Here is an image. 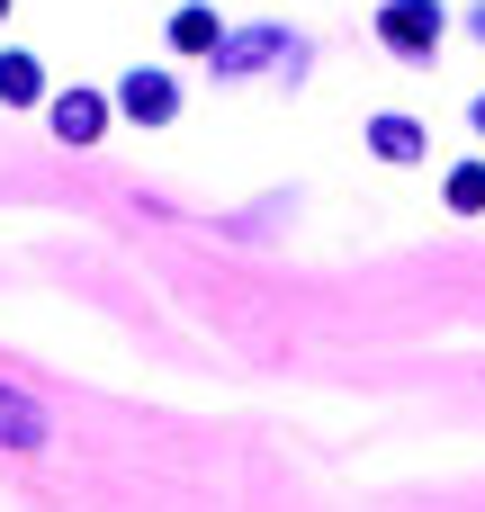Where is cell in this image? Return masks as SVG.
<instances>
[{
	"label": "cell",
	"mask_w": 485,
	"mask_h": 512,
	"mask_svg": "<svg viewBox=\"0 0 485 512\" xmlns=\"http://www.w3.org/2000/svg\"><path fill=\"white\" fill-rule=\"evenodd\" d=\"M252 63H306V45H297V36H279V27L216 36V72H225V81H234V72H252Z\"/></svg>",
	"instance_id": "cell-1"
},
{
	"label": "cell",
	"mask_w": 485,
	"mask_h": 512,
	"mask_svg": "<svg viewBox=\"0 0 485 512\" xmlns=\"http://www.w3.org/2000/svg\"><path fill=\"white\" fill-rule=\"evenodd\" d=\"M450 207H459V216L485 207V162H459V171H450Z\"/></svg>",
	"instance_id": "cell-9"
},
{
	"label": "cell",
	"mask_w": 485,
	"mask_h": 512,
	"mask_svg": "<svg viewBox=\"0 0 485 512\" xmlns=\"http://www.w3.org/2000/svg\"><path fill=\"white\" fill-rule=\"evenodd\" d=\"M0 99H9V108H36V99H45V63H36V54H0Z\"/></svg>",
	"instance_id": "cell-7"
},
{
	"label": "cell",
	"mask_w": 485,
	"mask_h": 512,
	"mask_svg": "<svg viewBox=\"0 0 485 512\" xmlns=\"http://www.w3.org/2000/svg\"><path fill=\"white\" fill-rule=\"evenodd\" d=\"M0 18H9V0H0Z\"/></svg>",
	"instance_id": "cell-11"
},
{
	"label": "cell",
	"mask_w": 485,
	"mask_h": 512,
	"mask_svg": "<svg viewBox=\"0 0 485 512\" xmlns=\"http://www.w3.org/2000/svg\"><path fill=\"white\" fill-rule=\"evenodd\" d=\"M477 135H485V99H477Z\"/></svg>",
	"instance_id": "cell-10"
},
{
	"label": "cell",
	"mask_w": 485,
	"mask_h": 512,
	"mask_svg": "<svg viewBox=\"0 0 485 512\" xmlns=\"http://www.w3.org/2000/svg\"><path fill=\"white\" fill-rule=\"evenodd\" d=\"M378 36H387L396 54H432V45H441V0H387V9H378Z\"/></svg>",
	"instance_id": "cell-4"
},
{
	"label": "cell",
	"mask_w": 485,
	"mask_h": 512,
	"mask_svg": "<svg viewBox=\"0 0 485 512\" xmlns=\"http://www.w3.org/2000/svg\"><path fill=\"white\" fill-rule=\"evenodd\" d=\"M45 405L36 396H18V387H0V450H45Z\"/></svg>",
	"instance_id": "cell-5"
},
{
	"label": "cell",
	"mask_w": 485,
	"mask_h": 512,
	"mask_svg": "<svg viewBox=\"0 0 485 512\" xmlns=\"http://www.w3.org/2000/svg\"><path fill=\"white\" fill-rule=\"evenodd\" d=\"M216 36H225L216 9H171V45H180V54H216Z\"/></svg>",
	"instance_id": "cell-8"
},
{
	"label": "cell",
	"mask_w": 485,
	"mask_h": 512,
	"mask_svg": "<svg viewBox=\"0 0 485 512\" xmlns=\"http://www.w3.org/2000/svg\"><path fill=\"white\" fill-rule=\"evenodd\" d=\"M117 117H135V126H171V117H180L171 72H144V63H135V72L117 81Z\"/></svg>",
	"instance_id": "cell-3"
},
{
	"label": "cell",
	"mask_w": 485,
	"mask_h": 512,
	"mask_svg": "<svg viewBox=\"0 0 485 512\" xmlns=\"http://www.w3.org/2000/svg\"><path fill=\"white\" fill-rule=\"evenodd\" d=\"M369 153L378 162H423V126L414 117H369Z\"/></svg>",
	"instance_id": "cell-6"
},
{
	"label": "cell",
	"mask_w": 485,
	"mask_h": 512,
	"mask_svg": "<svg viewBox=\"0 0 485 512\" xmlns=\"http://www.w3.org/2000/svg\"><path fill=\"white\" fill-rule=\"evenodd\" d=\"M108 108H117V99H99V90H45V126H54L63 144H99V135H108Z\"/></svg>",
	"instance_id": "cell-2"
}]
</instances>
